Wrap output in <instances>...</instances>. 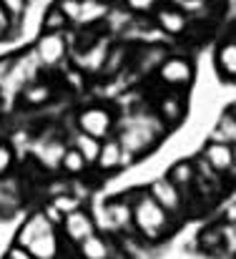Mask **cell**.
I'll return each instance as SVG.
<instances>
[{"label": "cell", "mask_w": 236, "mask_h": 259, "mask_svg": "<svg viewBox=\"0 0 236 259\" xmlns=\"http://www.w3.org/2000/svg\"><path fill=\"white\" fill-rule=\"evenodd\" d=\"M61 232H63V237H66L73 247H78L85 237H90V234L96 232V222H93L90 209H88V206H80L76 211L66 214V217H63V224H61Z\"/></svg>", "instance_id": "11"}, {"label": "cell", "mask_w": 236, "mask_h": 259, "mask_svg": "<svg viewBox=\"0 0 236 259\" xmlns=\"http://www.w3.org/2000/svg\"><path fill=\"white\" fill-rule=\"evenodd\" d=\"M111 13V5L108 0H80V15H78V28H88V25H96L101 20H106Z\"/></svg>", "instance_id": "18"}, {"label": "cell", "mask_w": 236, "mask_h": 259, "mask_svg": "<svg viewBox=\"0 0 236 259\" xmlns=\"http://www.w3.org/2000/svg\"><path fill=\"white\" fill-rule=\"evenodd\" d=\"M5 259H38L28 247H23V244H13L8 252H5Z\"/></svg>", "instance_id": "29"}, {"label": "cell", "mask_w": 236, "mask_h": 259, "mask_svg": "<svg viewBox=\"0 0 236 259\" xmlns=\"http://www.w3.org/2000/svg\"><path fill=\"white\" fill-rule=\"evenodd\" d=\"M71 25V20L66 18V13L58 5H51L43 15V33H63Z\"/></svg>", "instance_id": "23"}, {"label": "cell", "mask_w": 236, "mask_h": 259, "mask_svg": "<svg viewBox=\"0 0 236 259\" xmlns=\"http://www.w3.org/2000/svg\"><path fill=\"white\" fill-rule=\"evenodd\" d=\"M56 229H58V227H53V229L38 234V237L28 244V249L38 259H56L61 254V239H58V232H56Z\"/></svg>", "instance_id": "17"}, {"label": "cell", "mask_w": 236, "mask_h": 259, "mask_svg": "<svg viewBox=\"0 0 236 259\" xmlns=\"http://www.w3.org/2000/svg\"><path fill=\"white\" fill-rule=\"evenodd\" d=\"M214 68L216 73L229 81L236 83V38H226L216 46V53H214Z\"/></svg>", "instance_id": "16"}, {"label": "cell", "mask_w": 236, "mask_h": 259, "mask_svg": "<svg viewBox=\"0 0 236 259\" xmlns=\"http://www.w3.org/2000/svg\"><path fill=\"white\" fill-rule=\"evenodd\" d=\"M123 5L133 15H154V10L161 5V0H123Z\"/></svg>", "instance_id": "25"}, {"label": "cell", "mask_w": 236, "mask_h": 259, "mask_svg": "<svg viewBox=\"0 0 236 259\" xmlns=\"http://www.w3.org/2000/svg\"><path fill=\"white\" fill-rule=\"evenodd\" d=\"M229 111H231V113H236V101L231 103V108H229Z\"/></svg>", "instance_id": "33"}, {"label": "cell", "mask_w": 236, "mask_h": 259, "mask_svg": "<svg viewBox=\"0 0 236 259\" xmlns=\"http://www.w3.org/2000/svg\"><path fill=\"white\" fill-rule=\"evenodd\" d=\"M51 204L66 217V214H71V211H76L80 206H85V199L78 196L76 191H68V189H63V191H58L53 199H51Z\"/></svg>", "instance_id": "22"}, {"label": "cell", "mask_w": 236, "mask_h": 259, "mask_svg": "<svg viewBox=\"0 0 236 259\" xmlns=\"http://www.w3.org/2000/svg\"><path fill=\"white\" fill-rule=\"evenodd\" d=\"M0 3L5 5V10H8L15 20H18V18L25 13V8H28V0H0Z\"/></svg>", "instance_id": "28"}, {"label": "cell", "mask_w": 236, "mask_h": 259, "mask_svg": "<svg viewBox=\"0 0 236 259\" xmlns=\"http://www.w3.org/2000/svg\"><path fill=\"white\" fill-rule=\"evenodd\" d=\"M68 51H71V43L63 33H43L40 40L35 43V58L45 68L61 66L68 58Z\"/></svg>", "instance_id": "7"}, {"label": "cell", "mask_w": 236, "mask_h": 259, "mask_svg": "<svg viewBox=\"0 0 236 259\" xmlns=\"http://www.w3.org/2000/svg\"><path fill=\"white\" fill-rule=\"evenodd\" d=\"M168 131H171V126L158 116L156 108L154 111H133L126 118L116 121V139L133 159L149 156L168 136Z\"/></svg>", "instance_id": "1"}, {"label": "cell", "mask_w": 236, "mask_h": 259, "mask_svg": "<svg viewBox=\"0 0 236 259\" xmlns=\"http://www.w3.org/2000/svg\"><path fill=\"white\" fill-rule=\"evenodd\" d=\"M156 78L158 83L168 91H188L194 86L196 78V68L194 61L188 56H178V53H166V58L158 63L156 68Z\"/></svg>", "instance_id": "3"}, {"label": "cell", "mask_w": 236, "mask_h": 259, "mask_svg": "<svg viewBox=\"0 0 236 259\" xmlns=\"http://www.w3.org/2000/svg\"><path fill=\"white\" fill-rule=\"evenodd\" d=\"M108 51H111V43H108L106 38L93 40L88 48H83L80 53H76L73 66H76V68H80L83 73H98V71H103V66H106Z\"/></svg>", "instance_id": "13"}, {"label": "cell", "mask_w": 236, "mask_h": 259, "mask_svg": "<svg viewBox=\"0 0 236 259\" xmlns=\"http://www.w3.org/2000/svg\"><path fill=\"white\" fill-rule=\"evenodd\" d=\"M13 23H15V18L5 10V5L0 3V40H5L8 35H10V30H13Z\"/></svg>", "instance_id": "27"}, {"label": "cell", "mask_w": 236, "mask_h": 259, "mask_svg": "<svg viewBox=\"0 0 236 259\" xmlns=\"http://www.w3.org/2000/svg\"><path fill=\"white\" fill-rule=\"evenodd\" d=\"M226 237H229V227L226 224H209L196 234V249L201 254H219L226 249Z\"/></svg>", "instance_id": "15"}, {"label": "cell", "mask_w": 236, "mask_h": 259, "mask_svg": "<svg viewBox=\"0 0 236 259\" xmlns=\"http://www.w3.org/2000/svg\"><path fill=\"white\" fill-rule=\"evenodd\" d=\"M43 214H45V217H48V219H51L56 227H61V224H63V214H61V211H58L53 204H45V206H43Z\"/></svg>", "instance_id": "31"}, {"label": "cell", "mask_w": 236, "mask_h": 259, "mask_svg": "<svg viewBox=\"0 0 236 259\" xmlns=\"http://www.w3.org/2000/svg\"><path fill=\"white\" fill-rule=\"evenodd\" d=\"M133 227L141 239L156 247L178 229V219L171 217L146 189H138L133 191Z\"/></svg>", "instance_id": "2"}, {"label": "cell", "mask_w": 236, "mask_h": 259, "mask_svg": "<svg viewBox=\"0 0 236 259\" xmlns=\"http://www.w3.org/2000/svg\"><path fill=\"white\" fill-rule=\"evenodd\" d=\"M151 18H154L158 30H161L163 35H171V38L186 35V30H188V25H191L188 13H186L183 8H178V5H158Z\"/></svg>", "instance_id": "10"}, {"label": "cell", "mask_w": 236, "mask_h": 259, "mask_svg": "<svg viewBox=\"0 0 236 259\" xmlns=\"http://www.w3.org/2000/svg\"><path fill=\"white\" fill-rule=\"evenodd\" d=\"M221 224H226L229 229H234L236 227V201L226 204V209L221 211Z\"/></svg>", "instance_id": "30"}, {"label": "cell", "mask_w": 236, "mask_h": 259, "mask_svg": "<svg viewBox=\"0 0 236 259\" xmlns=\"http://www.w3.org/2000/svg\"><path fill=\"white\" fill-rule=\"evenodd\" d=\"M90 169V164L83 159V154H80L78 149L71 144V146H66V151H63V159H61V171L68 174V176H83V174Z\"/></svg>", "instance_id": "19"}, {"label": "cell", "mask_w": 236, "mask_h": 259, "mask_svg": "<svg viewBox=\"0 0 236 259\" xmlns=\"http://www.w3.org/2000/svg\"><path fill=\"white\" fill-rule=\"evenodd\" d=\"M126 61H128V51H126V46L111 48V51H108V58H106V66H103V71H101V73L113 76L116 71H121V68L126 66Z\"/></svg>", "instance_id": "24"}, {"label": "cell", "mask_w": 236, "mask_h": 259, "mask_svg": "<svg viewBox=\"0 0 236 259\" xmlns=\"http://www.w3.org/2000/svg\"><path fill=\"white\" fill-rule=\"evenodd\" d=\"M146 191L156 199L158 204L171 214V217H176V219H183L186 214H188V204H186V199H183V194H181V189L168 179V176H161V179H154L149 186H146Z\"/></svg>", "instance_id": "5"}, {"label": "cell", "mask_w": 236, "mask_h": 259, "mask_svg": "<svg viewBox=\"0 0 236 259\" xmlns=\"http://www.w3.org/2000/svg\"><path fill=\"white\" fill-rule=\"evenodd\" d=\"M51 96H53V88L48 86V83L33 81V83H28V86L23 88V103L25 106H43V103L51 101Z\"/></svg>", "instance_id": "21"}, {"label": "cell", "mask_w": 236, "mask_h": 259, "mask_svg": "<svg viewBox=\"0 0 236 259\" xmlns=\"http://www.w3.org/2000/svg\"><path fill=\"white\" fill-rule=\"evenodd\" d=\"M156 113L171 128L178 126V123L186 118V98H183V91H168V93H163L156 103Z\"/></svg>", "instance_id": "14"}, {"label": "cell", "mask_w": 236, "mask_h": 259, "mask_svg": "<svg viewBox=\"0 0 236 259\" xmlns=\"http://www.w3.org/2000/svg\"><path fill=\"white\" fill-rule=\"evenodd\" d=\"M166 176L181 189V194H183V199H186V204H188V214H191V204L199 199V194H196V164H194V159L176 161V164L168 169Z\"/></svg>", "instance_id": "12"}, {"label": "cell", "mask_w": 236, "mask_h": 259, "mask_svg": "<svg viewBox=\"0 0 236 259\" xmlns=\"http://www.w3.org/2000/svg\"><path fill=\"white\" fill-rule=\"evenodd\" d=\"M106 209H108L113 234H136V227H133V191L106 199Z\"/></svg>", "instance_id": "8"}, {"label": "cell", "mask_w": 236, "mask_h": 259, "mask_svg": "<svg viewBox=\"0 0 236 259\" xmlns=\"http://www.w3.org/2000/svg\"><path fill=\"white\" fill-rule=\"evenodd\" d=\"M13 161H15L13 149L8 144H0V176H5V174L13 169Z\"/></svg>", "instance_id": "26"}, {"label": "cell", "mask_w": 236, "mask_h": 259, "mask_svg": "<svg viewBox=\"0 0 236 259\" xmlns=\"http://www.w3.org/2000/svg\"><path fill=\"white\" fill-rule=\"evenodd\" d=\"M116 113L108 108V106H101V103H90L85 108H80L78 116H76V126L83 134H90L96 139H108L116 134Z\"/></svg>", "instance_id": "4"}, {"label": "cell", "mask_w": 236, "mask_h": 259, "mask_svg": "<svg viewBox=\"0 0 236 259\" xmlns=\"http://www.w3.org/2000/svg\"><path fill=\"white\" fill-rule=\"evenodd\" d=\"M136 159L121 146V141L116 139V134L113 136H108V139H103V144H101V154H98V161H96V171L101 174H116V171H123L126 166H131Z\"/></svg>", "instance_id": "9"}, {"label": "cell", "mask_w": 236, "mask_h": 259, "mask_svg": "<svg viewBox=\"0 0 236 259\" xmlns=\"http://www.w3.org/2000/svg\"><path fill=\"white\" fill-rule=\"evenodd\" d=\"M101 144H103V139H96V136H90V134H83V131H78V134L73 136V146H76L80 154H83V159H85L90 166H96V161H98Z\"/></svg>", "instance_id": "20"}, {"label": "cell", "mask_w": 236, "mask_h": 259, "mask_svg": "<svg viewBox=\"0 0 236 259\" xmlns=\"http://www.w3.org/2000/svg\"><path fill=\"white\" fill-rule=\"evenodd\" d=\"M234 232H236V227H234Z\"/></svg>", "instance_id": "34"}, {"label": "cell", "mask_w": 236, "mask_h": 259, "mask_svg": "<svg viewBox=\"0 0 236 259\" xmlns=\"http://www.w3.org/2000/svg\"><path fill=\"white\" fill-rule=\"evenodd\" d=\"M13 68H15V58H3V61H0V81L8 78V76L13 73Z\"/></svg>", "instance_id": "32"}, {"label": "cell", "mask_w": 236, "mask_h": 259, "mask_svg": "<svg viewBox=\"0 0 236 259\" xmlns=\"http://www.w3.org/2000/svg\"><path fill=\"white\" fill-rule=\"evenodd\" d=\"M80 259H126V254L121 252L118 242L113 234H103V232H93L90 237H85L76 247Z\"/></svg>", "instance_id": "6"}]
</instances>
